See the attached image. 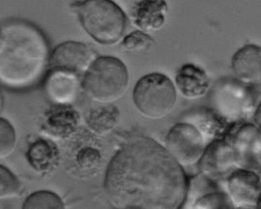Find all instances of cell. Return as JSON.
Masks as SVG:
<instances>
[{
  "mask_svg": "<svg viewBox=\"0 0 261 209\" xmlns=\"http://www.w3.org/2000/svg\"><path fill=\"white\" fill-rule=\"evenodd\" d=\"M175 89L188 100L199 99L206 96L209 79L206 72L193 64H186L175 74Z\"/></svg>",
  "mask_w": 261,
  "mask_h": 209,
  "instance_id": "15",
  "label": "cell"
},
{
  "mask_svg": "<svg viewBox=\"0 0 261 209\" xmlns=\"http://www.w3.org/2000/svg\"><path fill=\"white\" fill-rule=\"evenodd\" d=\"M3 105H4V98L2 96V93L0 91V114L2 112V109H3Z\"/></svg>",
  "mask_w": 261,
  "mask_h": 209,
  "instance_id": "26",
  "label": "cell"
},
{
  "mask_svg": "<svg viewBox=\"0 0 261 209\" xmlns=\"http://www.w3.org/2000/svg\"><path fill=\"white\" fill-rule=\"evenodd\" d=\"M227 196L232 207L256 208L260 201V177L255 171L238 168L226 177Z\"/></svg>",
  "mask_w": 261,
  "mask_h": 209,
  "instance_id": "9",
  "label": "cell"
},
{
  "mask_svg": "<svg viewBox=\"0 0 261 209\" xmlns=\"http://www.w3.org/2000/svg\"><path fill=\"white\" fill-rule=\"evenodd\" d=\"M186 122L191 123L200 131L205 144L223 137L228 128L227 123L222 117L210 112L195 114L193 119L187 120Z\"/></svg>",
  "mask_w": 261,
  "mask_h": 209,
  "instance_id": "18",
  "label": "cell"
},
{
  "mask_svg": "<svg viewBox=\"0 0 261 209\" xmlns=\"http://www.w3.org/2000/svg\"><path fill=\"white\" fill-rule=\"evenodd\" d=\"M205 145L200 131L189 122L176 123L166 137L167 151L181 167L198 163Z\"/></svg>",
  "mask_w": 261,
  "mask_h": 209,
  "instance_id": "6",
  "label": "cell"
},
{
  "mask_svg": "<svg viewBox=\"0 0 261 209\" xmlns=\"http://www.w3.org/2000/svg\"><path fill=\"white\" fill-rule=\"evenodd\" d=\"M153 45L154 42L152 38L141 30L125 36L122 41V49L128 53L148 51Z\"/></svg>",
  "mask_w": 261,
  "mask_h": 209,
  "instance_id": "21",
  "label": "cell"
},
{
  "mask_svg": "<svg viewBox=\"0 0 261 209\" xmlns=\"http://www.w3.org/2000/svg\"><path fill=\"white\" fill-rule=\"evenodd\" d=\"M95 53L87 44L69 41L56 46L49 56V70H65L76 75L87 71L96 60Z\"/></svg>",
  "mask_w": 261,
  "mask_h": 209,
  "instance_id": "10",
  "label": "cell"
},
{
  "mask_svg": "<svg viewBox=\"0 0 261 209\" xmlns=\"http://www.w3.org/2000/svg\"><path fill=\"white\" fill-rule=\"evenodd\" d=\"M27 159L36 172L46 174L58 165L59 152L53 142L38 139L29 147Z\"/></svg>",
  "mask_w": 261,
  "mask_h": 209,
  "instance_id": "16",
  "label": "cell"
},
{
  "mask_svg": "<svg viewBox=\"0 0 261 209\" xmlns=\"http://www.w3.org/2000/svg\"><path fill=\"white\" fill-rule=\"evenodd\" d=\"M231 67L236 79L244 84L260 85V47L254 44L245 45L235 53Z\"/></svg>",
  "mask_w": 261,
  "mask_h": 209,
  "instance_id": "13",
  "label": "cell"
},
{
  "mask_svg": "<svg viewBox=\"0 0 261 209\" xmlns=\"http://www.w3.org/2000/svg\"><path fill=\"white\" fill-rule=\"evenodd\" d=\"M198 163L202 175L213 181L226 179L233 171L240 168L234 148L224 136L209 143Z\"/></svg>",
  "mask_w": 261,
  "mask_h": 209,
  "instance_id": "7",
  "label": "cell"
},
{
  "mask_svg": "<svg viewBox=\"0 0 261 209\" xmlns=\"http://www.w3.org/2000/svg\"><path fill=\"white\" fill-rule=\"evenodd\" d=\"M79 121V112L70 105H55L46 114L42 130L51 139H69L77 129Z\"/></svg>",
  "mask_w": 261,
  "mask_h": 209,
  "instance_id": "12",
  "label": "cell"
},
{
  "mask_svg": "<svg viewBox=\"0 0 261 209\" xmlns=\"http://www.w3.org/2000/svg\"><path fill=\"white\" fill-rule=\"evenodd\" d=\"M0 85L11 90L33 87L43 79L49 62V47L42 31L32 23L14 20L1 27Z\"/></svg>",
  "mask_w": 261,
  "mask_h": 209,
  "instance_id": "2",
  "label": "cell"
},
{
  "mask_svg": "<svg viewBox=\"0 0 261 209\" xmlns=\"http://www.w3.org/2000/svg\"><path fill=\"white\" fill-rule=\"evenodd\" d=\"M17 145L15 128L8 121L0 118V159L10 156Z\"/></svg>",
  "mask_w": 261,
  "mask_h": 209,
  "instance_id": "23",
  "label": "cell"
},
{
  "mask_svg": "<svg viewBox=\"0 0 261 209\" xmlns=\"http://www.w3.org/2000/svg\"><path fill=\"white\" fill-rule=\"evenodd\" d=\"M70 7L84 31L96 43L114 45L122 41L127 18L113 0H81Z\"/></svg>",
  "mask_w": 261,
  "mask_h": 209,
  "instance_id": "3",
  "label": "cell"
},
{
  "mask_svg": "<svg viewBox=\"0 0 261 209\" xmlns=\"http://www.w3.org/2000/svg\"><path fill=\"white\" fill-rule=\"evenodd\" d=\"M105 190L116 208H182L188 180L183 167L156 141L135 137L110 161Z\"/></svg>",
  "mask_w": 261,
  "mask_h": 209,
  "instance_id": "1",
  "label": "cell"
},
{
  "mask_svg": "<svg viewBox=\"0 0 261 209\" xmlns=\"http://www.w3.org/2000/svg\"><path fill=\"white\" fill-rule=\"evenodd\" d=\"M256 119H257V124H258V127H259V124H260V106L257 107V111H256Z\"/></svg>",
  "mask_w": 261,
  "mask_h": 209,
  "instance_id": "25",
  "label": "cell"
},
{
  "mask_svg": "<svg viewBox=\"0 0 261 209\" xmlns=\"http://www.w3.org/2000/svg\"><path fill=\"white\" fill-rule=\"evenodd\" d=\"M167 14L166 0H139L134 4L131 15L134 25L147 33L164 27Z\"/></svg>",
  "mask_w": 261,
  "mask_h": 209,
  "instance_id": "14",
  "label": "cell"
},
{
  "mask_svg": "<svg viewBox=\"0 0 261 209\" xmlns=\"http://www.w3.org/2000/svg\"><path fill=\"white\" fill-rule=\"evenodd\" d=\"M192 208L217 209L231 208L232 204L228 196L224 192L218 191L217 187L210 189V191L203 192L190 205Z\"/></svg>",
  "mask_w": 261,
  "mask_h": 209,
  "instance_id": "19",
  "label": "cell"
},
{
  "mask_svg": "<svg viewBox=\"0 0 261 209\" xmlns=\"http://www.w3.org/2000/svg\"><path fill=\"white\" fill-rule=\"evenodd\" d=\"M81 87L79 75L65 70H49L44 80L47 98L55 105H70L75 101Z\"/></svg>",
  "mask_w": 261,
  "mask_h": 209,
  "instance_id": "11",
  "label": "cell"
},
{
  "mask_svg": "<svg viewBox=\"0 0 261 209\" xmlns=\"http://www.w3.org/2000/svg\"><path fill=\"white\" fill-rule=\"evenodd\" d=\"M77 161L83 168L91 169L96 167L100 161L99 152L94 148H85L79 152Z\"/></svg>",
  "mask_w": 261,
  "mask_h": 209,
  "instance_id": "24",
  "label": "cell"
},
{
  "mask_svg": "<svg viewBox=\"0 0 261 209\" xmlns=\"http://www.w3.org/2000/svg\"><path fill=\"white\" fill-rule=\"evenodd\" d=\"M224 137L228 140L238 155L240 168L255 171L260 166V129L251 123L228 126Z\"/></svg>",
  "mask_w": 261,
  "mask_h": 209,
  "instance_id": "8",
  "label": "cell"
},
{
  "mask_svg": "<svg viewBox=\"0 0 261 209\" xmlns=\"http://www.w3.org/2000/svg\"><path fill=\"white\" fill-rule=\"evenodd\" d=\"M63 200L56 194L49 191L33 193L27 198L22 208L24 209H62Z\"/></svg>",
  "mask_w": 261,
  "mask_h": 209,
  "instance_id": "20",
  "label": "cell"
},
{
  "mask_svg": "<svg viewBox=\"0 0 261 209\" xmlns=\"http://www.w3.org/2000/svg\"><path fill=\"white\" fill-rule=\"evenodd\" d=\"M20 183L9 169L0 165V200H9L18 196Z\"/></svg>",
  "mask_w": 261,
  "mask_h": 209,
  "instance_id": "22",
  "label": "cell"
},
{
  "mask_svg": "<svg viewBox=\"0 0 261 209\" xmlns=\"http://www.w3.org/2000/svg\"><path fill=\"white\" fill-rule=\"evenodd\" d=\"M3 40H4V37H3V33H2V30L0 28V49H1V46L3 44Z\"/></svg>",
  "mask_w": 261,
  "mask_h": 209,
  "instance_id": "27",
  "label": "cell"
},
{
  "mask_svg": "<svg viewBox=\"0 0 261 209\" xmlns=\"http://www.w3.org/2000/svg\"><path fill=\"white\" fill-rule=\"evenodd\" d=\"M133 100L141 115L149 120H161L174 110L176 89L162 73H149L136 83Z\"/></svg>",
  "mask_w": 261,
  "mask_h": 209,
  "instance_id": "5",
  "label": "cell"
},
{
  "mask_svg": "<svg viewBox=\"0 0 261 209\" xmlns=\"http://www.w3.org/2000/svg\"><path fill=\"white\" fill-rule=\"evenodd\" d=\"M128 83V70L123 62L112 56H101L84 73L81 88L97 104H113L124 96Z\"/></svg>",
  "mask_w": 261,
  "mask_h": 209,
  "instance_id": "4",
  "label": "cell"
},
{
  "mask_svg": "<svg viewBox=\"0 0 261 209\" xmlns=\"http://www.w3.org/2000/svg\"><path fill=\"white\" fill-rule=\"evenodd\" d=\"M120 111L113 104H98L92 107L85 117L90 130L97 135H106L116 127Z\"/></svg>",
  "mask_w": 261,
  "mask_h": 209,
  "instance_id": "17",
  "label": "cell"
}]
</instances>
